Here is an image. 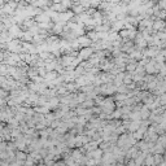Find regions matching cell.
<instances>
[{
  "label": "cell",
  "mask_w": 166,
  "mask_h": 166,
  "mask_svg": "<svg viewBox=\"0 0 166 166\" xmlns=\"http://www.w3.org/2000/svg\"><path fill=\"white\" fill-rule=\"evenodd\" d=\"M94 48L91 47V45H88V47H82L79 49L78 55H77V57H78L80 61H86V60L90 59V56L94 53Z\"/></svg>",
  "instance_id": "6da1fadb"
},
{
  "label": "cell",
  "mask_w": 166,
  "mask_h": 166,
  "mask_svg": "<svg viewBox=\"0 0 166 166\" xmlns=\"http://www.w3.org/2000/svg\"><path fill=\"white\" fill-rule=\"evenodd\" d=\"M152 30L156 33V31L160 30H165V21L161 18H154L153 22H152Z\"/></svg>",
  "instance_id": "7a4b0ae2"
}]
</instances>
